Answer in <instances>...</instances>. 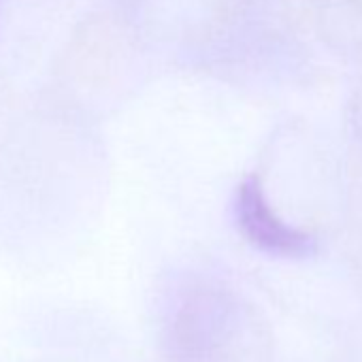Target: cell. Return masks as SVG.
<instances>
[{
	"label": "cell",
	"mask_w": 362,
	"mask_h": 362,
	"mask_svg": "<svg viewBox=\"0 0 362 362\" xmlns=\"http://www.w3.org/2000/svg\"><path fill=\"white\" fill-rule=\"evenodd\" d=\"M233 214L241 235L262 254L288 260H305L317 250V243L309 233L286 224L273 211L267 201L262 181L256 175L245 177L239 184Z\"/></svg>",
	"instance_id": "6da1fadb"
}]
</instances>
